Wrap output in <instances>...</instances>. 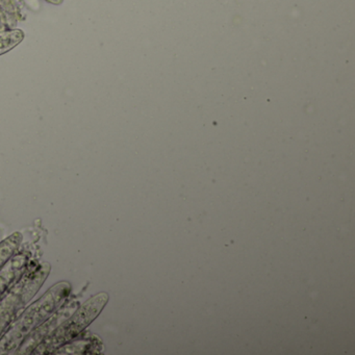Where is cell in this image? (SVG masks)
Returning a JSON list of instances; mask_svg holds the SVG:
<instances>
[{"label": "cell", "mask_w": 355, "mask_h": 355, "mask_svg": "<svg viewBox=\"0 0 355 355\" xmlns=\"http://www.w3.org/2000/svg\"><path fill=\"white\" fill-rule=\"evenodd\" d=\"M78 299L66 301L51 317L47 318L39 327H37L22 343L15 354H32L37 346L51 336L64 321L68 319L80 306Z\"/></svg>", "instance_id": "277c9868"}, {"label": "cell", "mask_w": 355, "mask_h": 355, "mask_svg": "<svg viewBox=\"0 0 355 355\" xmlns=\"http://www.w3.org/2000/svg\"><path fill=\"white\" fill-rule=\"evenodd\" d=\"M37 265L38 263L33 259L30 251H17L0 270V300L31 268Z\"/></svg>", "instance_id": "5b68a950"}, {"label": "cell", "mask_w": 355, "mask_h": 355, "mask_svg": "<svg viewBox=\"0 0 355 355\" xmlns=\"http://www.w3.org/2000/svg\"><path fill=\"white\" fill-rule=\"evenodd\" d=\"M51 271L49 263L31 268L0 300V338L37 294Z\"/></svg>", "instance_id": "3957f363"}, {"label": "cell", "mask_w": 355, "mask_h": 355, "mask_svg": "<svg viewBox=\"0 0 355 355\" xmlns=\"http://www.w3.org/2000/svg\"><path fill=\"white\" fill-rule=\"evenodd\" d=\"M103 351V340L98 336L83 332L78 338L60 347L53 354H101Z\"/></svg>", "instance_id": "8992f818"}, {"label": "cell", "mask_w": 355, "mask_h": 355, "mask_svg": "<svg viewBox=\"0 0 355 355\" xmlns=\"http://www.w3.org/2000/svg\"><path fill=\"white\" fill-rule=\"evenodd\" d=\"M70 294L71 286L69 282H59L20 313L0 338V355L15 354L24 340L59 309L68 300Z\"/></svg>", "instance_id": "6da1fadb"}, {"label": "cell", "mask_w": 355, "mask_h": 355, "mask_svg": "<svg viewBox=\"0 0 355 355\" xmlns=\"http://www.w3.org/2000/svg\"><path fill=\"white\" fill-rule=\"evenodd\" d=\"M109 299V294L105 292L91 297L84 304L80 305L49 338L37 346L32 354H53L60 347L78 338L101 315Z\"/></svg>", "instance_id": "7a4b0ae2"}, {"label": "cell", "mask_w": 355, "mask_h": 355, "mask_svg": "<svg viewBox=\"0 0 355 355\" xmlns=\"http://www.w3.org/2000/svg\"><path fill=\"white\" fill-rule=\"evenodd\" d=\"M24 236L20 232H14L6 240L0 243V270L11 259V257L19 250Z\"/></svg>", "instance_id": "52a82bcc"}, {"label": "cell", "mask_w": 355, "mask_h": 355, "mask_svg": "<svg viewBox=\"0 0 355 355\" xmlns=\"http://www.w3.org/2000/svg\"><path fill=\"white\" fill-rule=\"evenodd\" d=\"M24 34L22 31L13 30L0 32V55H5L8 51L15 49L24 40Z\"/></svg>", "instance_id": "ba28073f"}, {"label": "cell", "mask_w": 355, "mask_h": 355, "mask_svg": "<svg viewBox=\"0 0 355 355\" xmlns=\"http://www.w3.org/2000/svg\"><path fill=\"white\" fill-rule=\"evenodd\" d=\"M46 1H49V3H53V5H60V3H62L63 0H46Z\"/></svg>", "instance_id": "9c48e42d"}]
</instances>
